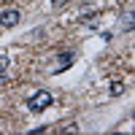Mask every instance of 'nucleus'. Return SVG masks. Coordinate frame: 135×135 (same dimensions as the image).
I'll return each mask as SVG.
<instances>
[{
	"label": "nucleus",
	"mask_w": 135,
	"mask_h": 135,
	"mask_svg": "<svg viewBox=\"0 0 135 135\" xmlns=\"http://www.w3.org/2000/svg\"><path fill=\"white\" fill-rule=\"evenodd\" d=\"M51 103H54L51 92H46V89H38V92L27 100V108H30V114H43V111H46Z\"/></svg>",
	"instance_id": "1"
},
{
	"label": "nucleus",
	"mask_w": 135,
	"mask_h": 135,
	"mask_svg": "<svg viewBox=\"0 0 135 135\" xmlns=\"http://www.w3.org/2000/svg\"><path fill=\"white\" fill-rule=\"evenodd\" d=\"M19 22H22V11L19 8H3L0 11V27L11 30V27H16Z\"/></svg>",
	"instance_id": "2"
},
{
	"label": "nucleus",
	"mask_w": 135,
	"mask_h": 135,
	"mask_svg": "<svg viewBox=\"0 0 135 135\" xmlns=\"http://www.w3.org/2000/svg\"><path fill=\"white\" fill-rule=\"evenodd\" d=\"M73 60H76V54H73V51H65V54H60V68H57L54 73H62L65 68H70V65H73Z\"/></svg>",
	"instance_id": "3"
},
{
	"label": "nucleus",
	"mask_w": 135,
	"mask_h": 135,
	"mask_svg": "<svg viewBox=\"0 0 135 135\" xmlns=\"http://www.w3.org/2000/svg\"><path fill=\"white\" fill-rule=\"evenodd\" d=\"M122 30H124V32L132 30V11H127V14L122 16Z\"/></svg>",
	"instance_id": "4"
},
{
	"label": "nucleus",
	"mask_w": 135,
	"mask_h": 135,
	"mask_svg": "<svg viewBox=\"0 0 135 135\" xmlns=\"http://www.w3.org/2000/svg\"><path fill=\"white\" fill-rule=\"evenodd\" d=\"M124 95V84H111V97H119Z\"/></svg>",
	"instance_id": "5"
},
{
	"label": "nucleus",
	"mask_w": 135,
	"mask_h": 135,
	"mask_svg": "<svg viewBox=\"0 0 135 135\" xmlns=\"http://www.w3.org/2000/svg\"><path fill=\"white\" fill-rule=\"evenodd\" d=\"M8 68V54H0V73H6Z\"/></svg>",
	"instance_id": "6"
}]
</instances>
